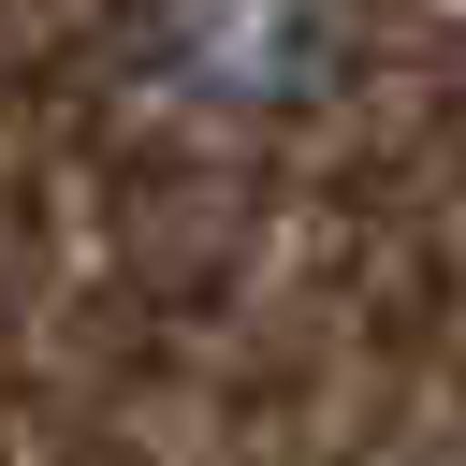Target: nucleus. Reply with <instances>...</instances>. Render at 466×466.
<instances>
[{
	"instance_id": "nucleus-1",
	"label": "nucleus",
	"mask_w": 466,
	"mask_h": 466,
	"mask_svg": "<svg viewBox=\"0 0 466 466\" xmlns=\"http://www.w3.org/2000/svg\"><path fill=\"white\" fill-rule=\"evenodd\" d=\"M146 44L189 102L277 116L335 73V0H146Z\"/></svg>"
}]
</instances>
